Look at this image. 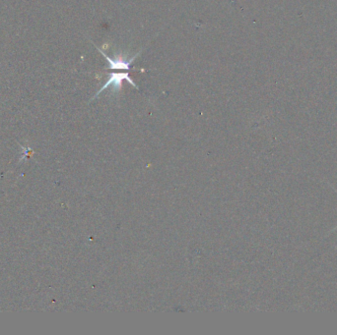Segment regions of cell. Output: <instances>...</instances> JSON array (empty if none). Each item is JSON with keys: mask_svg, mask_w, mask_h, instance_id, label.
Masks as SVG:
<instances>
[{"mask_svg": "<svg viewBox=\"0 0 337 335\" xmlns=\"http://www.w3.org/2000/svg\"><path fill=\"white\" fill-rule=\"evenodd\" d=\"M123 81H127L131 84V86L136 89V90H139L138 86L134 83V81L131 79V76L128 73V72H112L110 74V78L108 79V81L104 84V86L98 91V93H96V95L94 96V98H96L99 94L101 93H103L105 90L109 89L110 87L112 88V92H119L121 90V87H122V83Z\"/></svg>", "mask_w": 337, "mask_h": 335, "instance_id": "1", "label": "cell"}, {"mask_svg": "<svg viewBox=\"0 0 337 335\" xmlns=\"http://www.w3.org/2000/svg\"><path fill=\"white\" fill-rule=\"evenodd\" d=\"M97 50L100 51L102 53V55L104 56L108 61H109V69L111 70H124V71H130L131 69V64L132 62L138 57V56L141 54V51H139L137 54H135L134 56H132L131 58H129L127 59L124 56L122 55L121 53H119L118 55L113 57V58H111L110 56L107 55L100 47L96 46Z\"/></svg>", "mask_w": 337, "mask_h": 335, "instance_id": "2", "label": "cell"}, {"mask_svg": "<svg viewBox=\"0 0 337 335\" xmlns=\"http://www.w3.org/2000/svg\"><path fill=\"white\" fill-rule=\"evenodd\" d=\"M336 229H337V225L336 226H335V227H334V228H333V229H332V230H331V232H332V231H334V230H336Z\"/></svg>", "mask_w": 337, "mask_h": 335, "instance_id": "3", "label": "cell"}, {"mask_svg": "<svg viewBox=\"0 0 337 335\" xmlns=\"http://www.w3.org/2000/svg\"><path fill=\"white\" fill-rule=\"evenodd\" d=\"M330 187H331V188H333V190H334V191H335V192H336V194H337V190H336V189H335V188H334V187H333V186H331V185H330Z\"/></svg>", "mask_w": 337, "mask_h": 335, "instance_id": "4", "label": "cell"}]
</instances>
